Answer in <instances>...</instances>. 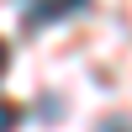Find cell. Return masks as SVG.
<instances>
[{
  "instance_id": "1",
  "label": "cell",
  "mask_w": 132,
  "mask_h": 132,
  "mask_svg": "<svg viewBox=\"0 0 132 132\" xmlns=\"http://www.w3.org/2000/svg\"><path fill=\"white\" fill-rule=\"evenodd\" d=\"M58 16H79V0H58V5H32V11H27V27H42V21H58Z\"/></svg>"
},
{
  "instance_id": "2",
  "label": "cell",
  "mask_w": 132,
  "mask_h": 132,
  "mask_svg": "<svg viewBox=\"0 0 132 132\" xmlns=\"http://www.w3.org/2000/svg\"><path fill=\"white\" fill-rule=\"evenodd\" d=\"M16 116H21L16 106H11V101H0V132H11V127H16Z\"/></svg>"
},
{
  "instance_id": "3",
  "label": "cell",
  "mask_w": 132,
  "mask_h": 132,
  "mask_svg": "<svg viewBox=\"0 0 132 132\" xmlns=\"http://www.w3.org/2000/svg\"><path fill=\"white\" fill-rule=\"evenodd\" d=\"M101 132H122V122H106V127H101Z\"/></svg>"
},
{
  "instance_id": "4",
  "label": "cell",
  "mask_w": 132,
  "mask_h": 132,
  "mask_svg": "<svg viewBox=\"0 0 132 132\" xmlns=\"http://www.w3.org/2000/svg\"><path fill=\"white\" fill-rule=\"evenodd\" d=\"M5 58H11V53H5V42H0V69H5Z\"/></svg>"
}]
</instances>
